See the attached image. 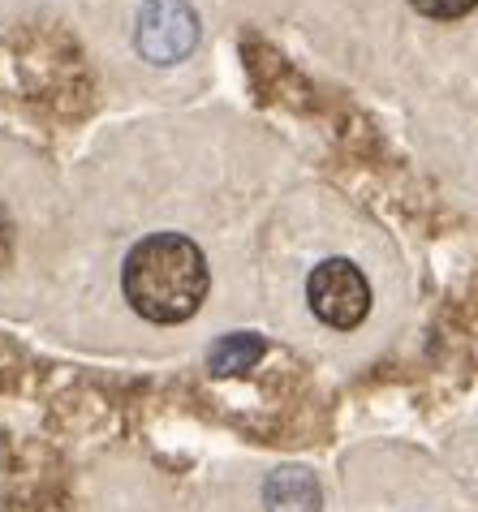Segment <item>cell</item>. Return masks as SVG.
Wrapping results in <instances>:
<instances>
[{"instance_id":"cell-5","label":"cell","mask_w":478,"mask_h":512,"mask_svg":"<svg viewBox=\"0 0 478 512\" xmlns=\"http://www.w3.org/2000/svg\"><path fill=\"white\" fill-rule=\"evenodd\" d=\"M263 336L255 332H229V336H220L212 353H207V371L220 375V379H229V375H246L250 366H255L263 358Z\"/></svg>"},{"instance_id":"cell-1","label":"cell","mask_w":478,"mask_h":512,"mask_svg":"<svg viewBox=\"0 0 478 512\" xmlns=\"http://www.w3.org/2000/svg\"><path fill=\"white\" fill-rule=\"evenodd\" d=\"M125 302L151 323H186L207 297V259L190 237L156 233L143 237L125 259Z\"/></svg>"},{"instance_id":"cell-4","label":"cell","mask_w":478,"mask_h":512,"mask_svg":"<svg viewBox=\"0 0 478 512\" xmlns=\"http://www.w3.org/2000/svg\"><path fill=\"white\" fill-rule=\"evenodd\" d=\"M263 504H267V512H319L323 495H319V482L311 469L285 465V469H276V474H267Z\"/></svg>"},{"instance_id":"cell-2","label":"cell","mask_w":478,"mask_h":512,"mask_svg":"<svg viewBox=\"0 0 478 512\" xmlns=\"http://www.w3.org/2000/svg\"><path fill=\"white\" fill-rule=\"evenodd\" d=\"M306 297H311L315 315L328 327H341V332L358 327L371 310V284L349 259L319 263L311 272V280H306Z\"/></svg>"},{"instance_id":"cell-3","label":"cell","mask_w":478,"mask_h":512,"mask_svg":"<svg viewBox=\"0 0 478 512\" xmlns=\"http://www.w3.org/2000/svg\"><path fill=\"white\" fill-rule=\"evenodd\" d=\"M134 39L151 65H177L199 44V13L186 0H147L138 13Z\"/></svg>"},{"instance_id":"cell-6","label":"cell","mask_w":478,"mask_h":512,"mask_svg":"<svg viewBox=\"0 0 478 512\" xmlns=\"http://www.w3.org/2000/svg\"><path fill=\"white\" fill-rule=\"evenodd\" d=\"M410 5L427 18H466L478 0H410Z\"/></svg>"}]
</instances>
